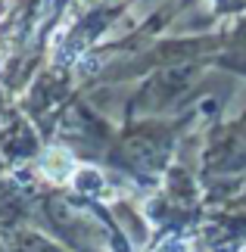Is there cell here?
Segmentation results:
<instances>
[{"label": "cell", "mask_w": 246, "mask_h": 252, "mask_svg": "<svg viewBox=\"0 0 246 252\" xmlns=\"http://www.w3.org/2000/svg\"><path fill=\"white\" fill-rule=\"evenodd\" d=\"M41 171H44L50 181L66 184V181H72V178H75L78 162L69 156L66 150H47V153H44V159H41Z\"/></svg>", "instance_id": "1"}]
</instances>
